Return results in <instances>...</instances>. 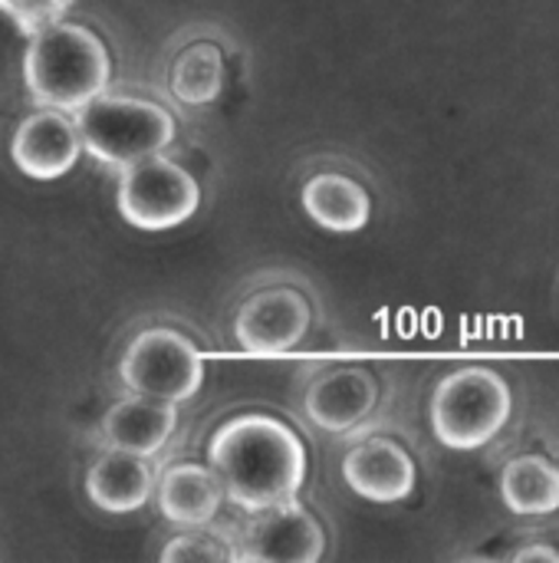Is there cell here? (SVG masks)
Masks as SVG:
<instances>
[{
	"label": "cell",
	"mask_w": 559,
	"mask_h": 563,
	"mask_svg": "<svg viewBox=\"0 0 559 563\" xmlns=\"http://www.w3.org/2000/svg\"><path fill=\"white\" fill-rule=\"evenodd\" d=\"M208 465L214 468L224 498L234 508L257 515L297 498L306 478V449L287 422L247 412L227 419L211 435Z\"/></svg>",
	"instance_id": "6da1fadb"
},
{
	"label": "cell",
	"mask_w": 559,
	"mask_h": 563,
	"mask_svg": "<svg viewBox=\"0 0 559 563\" xmlns=\"http://www.w3.org/2000/svg\"><path fill=\"white\" fill-rule=\"evenodd\" d=\"M112 59L105 43L79 23H53L30 36L23 53V82L33 102L76 112L109 89Z\"/></svg>",
	"instance_id": "7a4b0ae2"
},
{
	"label": "cell",
	"mask_w": 559,
	"mask_h": 563,
	"mask_svg": "<svg viewBox=\"0 0 559 563\" xmlns=\"http://www.w3.org/2000/svg\"><path fill=\"white\" fill-rule=\"evenodd\" d=\"M76 129L82 148L119 172L142 158L161 155L175 139V119L165 106L112 92H99L76 109Z\"/></svg>",
	"instance_id": "3957f363"
},
{
	"label": "cell",
	"mask_w": 559,
	"mask_h": 563,
	"mask_svg": "<svg viewBox=\"0 0 559 563\" xmlns=\"http://www.w3.org/2000/svg\"><path fill=\"white\" fill-rule=\"evenodd\" d=\"M514 396L501 373L488 366H461L432 393L435 439L455 452L491 445L511 422Z\"/></svg>",
	"instance_id": "277c9868"
},
{
	"label": "cell",
	"mask_w": 559,
	"mask_h": 563,
	"mask_svg": "<svg viewBox=\"0 0 559 563\" xmlns=\"http://www.w3.org/2000/svg\"><path fill=\"white\" fill-rule=\"evenodd\" d=\"M119 373L128 393L178 406L198 396L204 383V356L185 333L152 327L125 346Z\"/></svg>",
	"instance_id": "5b68a950"
},
{
	"label": "cell",
	"mask_w": 559,
	"mask_h": 563,
	"mask_svg": "<svg viewBox=\"0 0 559 563\" xmlns=\"http://www.w3.org/2000/svg\"><path fill=\"white\" fill-rule=\"evenodd\" d=\"M201 205V188L188 168L165 155L142 158L122 168L119 211L132 228L168 231L185 224Z\"/></svg>",
	"instance_id": "8992f818"
},
{
	"label": "cell",
	"mask_w": 559,
	"mask_h": 563,
	"mask_svg": "<svg viewBox=\"0 0 559 563\" xmlns=\"http://www.w3.org/2000/svg\"><path fill=\"white\" fill-rule=\"evenodd\" d=\"M313 310L293 287H267L247 297L234 317V336L250 356H283L303 343Z\"/></svg>",
	"instance_id": "52a82bcc"
},
{
	"label": "cell",
	"mask_w": 559,
	"mask_h": 563,
	"mask_svg": "<svg viewBox=\"0 0 559 563\" xmlns=\"http://www.w3.org/2000/svg\"><path fill=\"white\" fill-rule=\"evenodd\" d=\"M237 561L264 563H313L326 551L323 525L297 501L257 511L237 538Z\"/></svg>",
	"instance_id": "ba28073f"
},
{
	"label": "cell",
	"mask_w": 559,
	"mask_h": 563,
	"mask_svg": "<svg viewBox=\"0 0 559 563\" xmlns=\"http://www.w3.org/2000/svg\"><path fill=\"white\" fill-rule=\"evenodd\" d=\"M79 152H82V139L76 122L66 112L46 106L16 125L10 145L16 168L36 181H53L69 175L79 162Z\"/></svg>",
	"instance_id": "9c48e42d"
},
{
	"label": "cell",
	"mask_w": 559,
	"mask_h": 563,
	"mask_svg": "<svg viewBox=\"0 0 559 563\" xmlns=\"http://www.w3.org/2000/svg\"><path fill=\"white\" fill-rule=\"evenodd\" d=\"M306 419L333 435L353 432L379 406V383L366 366H333L306 389Z\"/></svg>",
	"instance_id": "30bf717a"
},
{
	"label": "cell",
	"mask_w": 559,
	"mask_h": 563,
	"mask_svg": "<svg viewBox=\"0 0 559 563\" xmlns=\"http://www.w3.org/2000/svg\"><path fill=\"white\" fill-rule=\"evenodd\" d=\"M343 478L359 498L376 505H395L415 492L418 472L412 455L399 442L376 435L346 452Z\"/></svg>",
	"instance_id": "8fae6325"
},
{
	"label": "cell",
	"mask_w": 559,
	"mask_h": 563,
	"mask_svg": "<svg viewBox=\"0 0 559 563\" xmlns=\"http://www.w3.org/2000/svg\"><path fill=\"white\" fill-rule=\"evenodd\" d=\"M175 426H178V409L171 402L132 393L105 412L102 439L109 449H122V452L152 459L168 445Z\"/></svg>",
	"instance_id": "7c38bea8"
},
{
	"label": "cell",
	"mask_w": 559,
	"mask_h": 563,
	"mask_svg": "<svg viewBox=\"0 0 559 563\" xmlns=\"http://www.w3.org/2000/svg\"><path fill=\"white\" fill-rule=\"evenodd\" d=\"M89 501L109 515H132L148 505L155 492V475L142 455L105 449L86 472Z\"/></svg>",
	"instance_id": "4fadbf2b"
},
{
	"label": "cell",
	"mask_w": 559,
	"mask_h": 563,
	"mask_svg": "<svg viewBox=\"0 0 559 563\" xmlns=\"http://www.w3.org/2000/svg\"><path fill=\"white\" fill-rule=\"evenodd\" d=\"M224 488L211 465L181 462L161 472L158 482V511L178 528H204L217 518Z\"/></svg>",
	"instance_id": "5bb4252c"
},
{
	"label": "cell",
	"mask_w": 559,
	"mask_h": 563,
	"mask_svg": "<svg viewBox=\"0 0 559 563\" xmlns=\"http://www.w3.org/2000/svg\"><path fill=\"white\" fill-rule=\"evenodd\" d=\"M303 211L326 231L353 234L372 218V198L362 181L343 172H320L303 188Z\"/></svg>",
	"instance_id": "9a60e30c"
},
{
	"label": "cell",
	"mask_w": 559,
	"mask_h": 563,
	"mask_svg": "<svg viewBox=\"0 0 559 563\" xmlns=\"http://www.w3.org/2000/svg\"><path fill=\"white\" fill-rule=\"evenodd\" d=\"M501 498L521 518H550L559 511V465L544 455H517L501 472Z\"/></svg>",
	"instance_id": "2e32d148"
},
{
	"label": "cell",
	"mask_w": 559,
	"mask_h": 563,
	"mask_svg": "<svg viewBox=\"0 0 559 563\" xmlns=\"http://www.w3.org/2000/svg\"><path fill=\"white\" fill-rule=\"evenodd\" d=\"M168 86L181 106H191V109L211 106L224 89V49L211 40L188 43L171 59Z\"/></svg>",
	"instance_id": "e0dca14e"
},
{
	"label": "cell",
	"mask_w": 559,
	"mask_h": 563,
	"mask_svg": "<svg viewBox=\"0 0 559 563\" xmlns=\"http://www.w3.org/2000/svg\"><path fill=\"white\" fill-rule=\"evenodd\" d=\"M161 561L165 563H211V561H237V548L214 534V531H204V528H194L188 534H178L171 538L165 548H161Z\"/></svg>",
	"instance_id": "ac0fdd59"
},
{
	"label": "cell",
	"mask_w": 559,
	"mask_h": 563,
	"mask_svg": "<svg viewBox=\"0 0 559 563\" xmlns=\"http://www.w3.org/2000/svg\"><path fill=\"white\" fill-rule=\"evenodd\" d=\"M72 0H0V13L13 20L23 36H33L69 13Z\"/></svg>",
	"instance_id": "d6986e66"
},
{
	"label": "cell",
	"mask_w": 559,
	"mask_h": 563,
	"mask_svg": "<svg viewBox=\"0 0 559 563\" xmlns=\"http://www.w3.org/2000/svg\"><path fill=\"white\" fill-rule=\"evenodd\" d=\"M514 561H557L559 563V551L550 548V544H530L524 551L514 554Z\"/></svg>",
	"instance_id": "ffe728a7"
}]
</instances>
